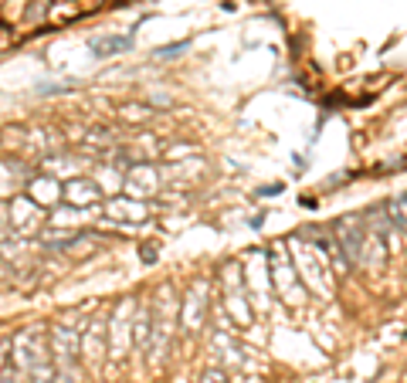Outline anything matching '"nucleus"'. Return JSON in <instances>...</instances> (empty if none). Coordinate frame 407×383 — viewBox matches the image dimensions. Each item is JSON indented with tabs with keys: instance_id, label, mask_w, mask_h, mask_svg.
Segmentation results:
<instances>
[{
	"instance_id": "2",
	"label": "nucleus",
	"mask_w": 407,
	"mask_h": 383,
	"mask_svg": "<svg viewBox=\"0 0 407 383\" xmlns=\"http://www.w3.org/2000/svg\"><path fill=\"white\" fill-rule=\"evenodd\" d=\"M204 308H207V285H200V281H197L194 292H190V302L183 305V322H187V329H197Z\"/></svg>"
},
{
	"instance_id": "4",
	"label": "nucleus",
	"mask_w": 407,
	"mask_h": 383,
	"mask_svg": "<svg viewBox=\"0 0 407 383\" xmlns=\"http://www.w3.org/2000/svg\"><path fill=\"white\" fill-rule=\"evenodd\" d=\"M129 44H133L129 38H99V41H92V51L99 58H109V55H115V51H126Z\"/></svg>"
},
{
	"instance_id": "1",
	"label": "nucleus",
	"mask_w": 407,
	"mask_h": 383,
	"mask_svg": "<svg viewBox=\"0 0 407 383\" xmlns=\"http://www.w3.org/2000/svg\"><path fill=\"white\" fill-rule=\"evenodd\" d=\"M65 197H68V204L88 207V204L99 200V183H95V180H71L65 187Z\"/></svg>"
},
{
	"instance_id": "3",
	"label": "nucleus",
	"mask_w": 407,
	"mask_h": 383,
	"mask_svg": "<svg viewBox=\"0 0 407 383\" xmlns=\"http://www.w3.org/2000/svg\"><path fill=\"white\" fill-rule=\"evenodd\" d=\"M146 187H156V177H153V170L150 166H136L129 170V177H126V190L129 194H146Z\"/></svg>"
}]
</instances>
